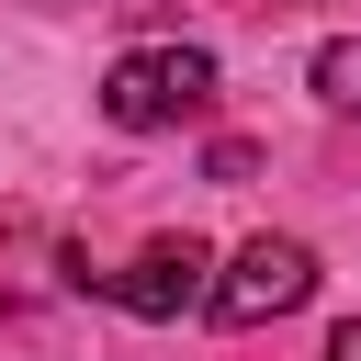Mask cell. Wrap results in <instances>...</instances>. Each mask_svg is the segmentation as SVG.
<instances>
[{
  "mask_svg": "<svg viewBox=\"0 0 361 361\" xmlns=\"http://www.w3.org/2000/svg\"><path fill=\"white\" fill-rule=\"evenodd\" d=\"M102 113H113L124 135H169V124L214 113V56H203V45H135V56L102 79Z\"/></svg>",
  "mask_w": 361,
  "mask_h": 361,
  "instance_id": "cell-1",
  "label": "cell"
},
{
  "mask_svg": "<svg viewBox=\"0 0 361 361\" xmlns=\"http://www.w3.org/2000/svg\"><path fill=\"white\" fill-rule=\"evenodd\" d=\"M305 293H316V248H305V237H248V248L214 271L203 316H214V327H271V316H293Z\"/></svg>",
  "mask_w": 361,
  "mask_h": 361,
  "instance_id": "cell-2",
  "label": "cell"
},
{
  "mask_svg": "<svg viewBox=\"0 0 361 361\" xmlns=\"http://www.w3.org/2000/svg\"><path fill=\"white\" fill-rule=\"evenodd\" d=\"M102 293L124 305V316H147V327H169V316H192L203 293H214V259H203V237H147L124 271H102Z\"/></svg>",
  "mask_w": 361,
  "mask_h": 361,
  "instance_id": "cell-3",
  "label": "cell"
},
{
  "mask_svg": "<svg viewBox=\"0 0 361 361\" xmlns=\"http://www.w3.org/2000/svg\"><path fill=\"white\" fill-rule=\"evenodd\" d=\"M316 102H338V113H361V34H338V45H316Z\"/></svg>",
  "mask_w": 361,
  "mask_h": 361,
  "instance_id": "cell-4",
  "label": "cell"
},
{
  "mask_svg": "<svg viewBox=\"0 0 361 361\" xmlns=\"http://www.w3.org/2000/svg\"><path fill=\"white\" fill-rule=\"evenodd\" d=\"M316 361H361V316H350V327H327V350H316Z\"/></svg>",
  "mask_w": 361,
  "mask_h": 361,
  "instance_id": "cell-5",
  "label": "cell"
}]
</instances>
